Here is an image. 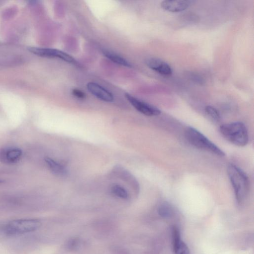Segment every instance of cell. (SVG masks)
Listing matches in <instances>:
<instances>
[{"label": "cell", "mask_w": 254, "mask_h": 254, "mask_svg": "<svg viewBox=\"0 0 254 254\" xmlns=\"http://www.w3.org/2000/svg\"><path fill=\"white\" fill-rule=\"evenodd\" d=\"M227 174L234 189L236 200L238 203H241L246 199L249 194V178L242 169L232 164L228 165Z\"/></svg>", "instance_id": "6da1fadb"}, {"label": "cell", "mask_w": 254, "mask_h": 254, "mask_svg": "<svg viewBox=\"0 0 254 254\" xmlns=\"http://www.w3.org/2000/svg\"><path fill=\"white\" fill-rule=\"evenodd\" d=\"M220 131L226 140L235 145L244 146L249 141L247 129L242 122L223 124L220 127Z\"/></svg>", "instance_id": "7a4b0ae2"}, {"label": "cell", "mask_w": 254, "mask_h": 254, "mask_svg": "<svg viewBox=\"0 0 254 254\" xmlns=\"http://www.w3.org/2000/svg\"><path fill=\"white\" fill-rule=\"evenodd\" d=\"M185 136L188 142L195 147L207 151L219 156H224L225 152L211 142L204 134L194 128L186 129Z\"/></svg>", "instance_id": "3957f363"}, {"label": "cell", "mask_w": 254, "mask_h": 254, "mask_svg": "<svg viewBox=\"0 0 254 254\" xmlns=\"http://www.w3.org/2000/svg\"><path fill=\"white\" fill-rule=\"evenodd\" d=\"M41 226V222L36 219H21L11 221L3 227V232L13 236L31 232Z\"/></svg>", "instance_id": "277c9868"}, {"label": "cell", "mask_w": 254, "mask_h": 254, "mask_svg": "<svg viewBox=\"0 0 254 254\" xmlns=\"http://www.w3.org/2000/svg\"><path fill=\"white\" fill-rule=\"evenodd\" d=\"M30 51L31 52L39 56L59 59L69 64H77V62L73 58L67 53L57 49L31 48Z\"/></svg>", "instance_id": "5b68a950"}, {"label": "cell", "mask_w": 254, "mask_h": 254, "mask_svg": "<svg viewBox=\"0 0 254 254\" xmlns=\"http://www.w3.org/2000/svg\"><path fill=\"white\" fill-rule=\"evenodd\" d=\"M125 96L136 110L144 115L154 116L161 113V111L158 108L140 100L128 93H126Z\"/></svg>", "instance_id": "8992f818"}, {"label": "cell", "mask_w": 254, "mask_h": 254, "mask_svg": "<svg viewBox=\"0 0 254 254\" xmlns=\"http://www.w3.org/2000/svg\"><path fill=\"white\" fill-rule=\"evenodd\" d=\"M22 154L21 150L11 146L3 147L0 149V161L5 164L17 162Z\"/></svg>", "instance_id": "52a82bcc"}, {"label": "cell", "mask_w": 254, "mask_h": 254, "mask_svg": "<svg viewBox=\"0 0 254 254\" xmlns=\"http://www.w3.org/2000/svg\"><path fill=\"white\" fill-rule=\"evenodd\" d=\"M86 87L89 92L100 100L112 102L114 99L113 94L109 91L97 83L89 82Z\"/></svg>", "instance_id": "ba28073f"}, {"label": "cell", "mask_w": 254, "mask_h": 254, "mask_svg": "<svg viewBox=\"0 0 254 254\" xmlns=\"http://www.w3.org/2000/svg\"><path fill=\"white\" fill-rule=\"evenodd\" d=\"M172 243L173 250L175 254H190L188 247L181 240L179 229L176 226L172 228Z\"/></svg>", "instance_id": "9c48e42d"}, {"label": "cell", "mask_w": 254, "mask_h": 254, "mask_svg": "<svg viewBox=\"0 0 254 254\" xmlns=\"http://www.w3.org/2000/svg\"><path fill=\"white\" fill-rule=\"evenodd\" d=\"M145 64L149 68L161 74L168 75L172 73L171 67L160 59L154 58H149L146 60Z\"/></svg>", "instance_id": "30bf717a"}, {"label": "cell", "mask_w": 254, "mask_h": 254, "mask_svg": "<svg viewBox=\"0 0 254 254\" xmlns=\"http://www.w3.org/2000/svg\"><path fill=\"white\" fill-rule=\"evenodd\" d=\"M190 1L189 0H164L161 3V7L165 10L178 12L184 11L190 6Z\"/></svg>", "instance_id": "8fae6325"}, {"label": "cell", "mask_w": 254, "mask_h": 254, "mask_svg": "<svg viewBox=\"0 0 254 254\" xmlns=\"http://www.w3.org/2000/svg\"><path fill=\"white\" fill-rule=\"evenodd\" d=\"M45 161L49 169L54 174L61 177L65 176L67 174L68 172L66 168L55 160L50 157H46Z\"/></svg>", "instance_id": "7c38bea8"}, {"label": "cell", "mask_w": 254, "mask_h": 254, "mask_svg": "<svg viewBox=\"0 0 254 254\" xmlns=\"http://www.w3.org/2000/svg\"><path fill=\"white\" fill-rule=\"evenodd\" d=\"M102 53L109 60L116 64L127 67H131L130 63L117 54L107 50H103Z\"/></svg>", "instance_id": "4fadbf2b"}, {"label": "cell", "mask_w": 254, "mask_h": 254, "mask_svg": "<svg viewBox=\"0 0 254 254\" xmlns=\"http://www.w3.org/2000/svg\"><path fill=\"white\" fill-rule=\"evenodd\" d=\"M157 212L158 214L163 218L171 217L174 213V209L172 205L166 201L161 202L158 206Z\"/></svg>", "instance_id": "5bb4252c"}, {"label": "cell", "mask_w": 254, "mask_h": 254, "mask_svg": "<svg viewBox=\"0 0 254 254\" xmlns=\"http://www.w3.org/2000/svg\"><path fill=\"white\" fill-rule=\"evenodd\" d=\"M111 192L116 196L127 199L128 197V193L126 190L121 186L115 185L111 188Z\"/></svg>", "instance_id": "9a60e30c"}, {"label": "cell", "mask_w": 254, "mask_h": 254, "mask_svg": "<svg viewBox=\"0 0 254 254\" xmlns=\"http://www.w3.org/2000/svg\"><path fill=\"white\" fill-rule=\"evenodd\" d=\"M205 111L206 114L214 121L216 122L220 121V114L214 107L211 106H207L205 107Z\"/></svg>", "instance_id": "2e32d148"}, {"label": "cell", "mask_w": 254, "mask_h": 254, "mask_svg": "<svg viewBox=\"0 0 254 254\" xmlns=\"http://www.w3.org/2000/svg\"><path fill=\"white\" fill-rule=\"evenodd\" d=\"M71 92L72 95L77 98L84 99L85 97V94L84 93L78 89H73Z\"/></svg>", "instance_id": "e0dca14e"}, {"label": "cell", "mask_w": 254, "mask_h": 254, "mask_svg": "<svg viewBox=\"0 0 254 254\" xmlns=\"http://www.w3.org/2000/svg\"><path fill=\"white\" fill-rule=\"evenodd\" d=\"M2 181H1V180H0V183H2Z\"/></svg>", "instance_id": "ac0fdd59"}]
</instances>
